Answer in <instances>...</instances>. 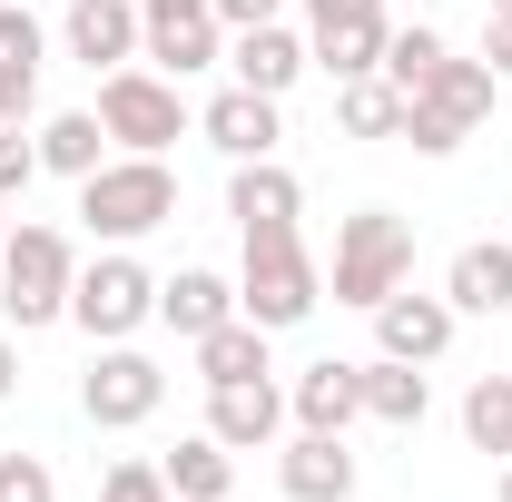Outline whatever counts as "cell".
Returning <instances> with one entry per match:
<instances>
[{"instance_id":"obj_30","label":"cell","mask_w":512,"mask_h":502,"mask_svg":"<svg viewBox=\"0 0 512 502\" xmlns=\"http://www.w3.org/2000/svg\"><path fill=\"white\" fill-rule=\"evenodd\" d=\"M40 109V60H0V128H30Z\"/></svg>"},{"instance_id":"obj_6","label":"cell","mask_w":512,"mask_h":502,"mask_svg":"<svg viewBox=\"0 0 512 502\" xmlns=\"http://www.w3.org/2000/svg\"><path fill=\"white\" fill-rule=\"evenodd\" d=\"M483 119H493V60H444L414 99H404V138H414V158H453Z\"/></svg>"},{"instance_id":"obj_4","label":"cell","mask_w":512,"mask_h":502,"mask_svg":"<svg viewBox=\"0 0 512 502\" xmlns=\"http://www.w3.org/2000/svg\"><path fill=\"white\" fill-rule=\"evenodd\" d=\"M404 276H414V227H404L394 207H355V217L335 227V306L375 315Z\"/></svg>"},{"instance_id":"obj_7","label":"cell","mask_w":512,"mask_h":502,"mask_svg":"<svg viewBox=\"0 0 512 502\" xmlns=\"http://www.w3.org/2000/svg\"><path fill=\"white\" fill-rule=\"evenodd\" d=\"M148 315H158V276H148L128 247H109L99 266H79V286H69V325H79L89 345H128Z\"/></svg>"},{"instance_id":"obj_26","label":"cell","mask_w":512,"mask_h":502,"mask_svg":"<svg viewBox=\"0 0 512 502\" xmlns=\"http://www.w3.org/2000/svg\"><path fill=\"white\" fill-rule=\"evenodd\" d=\"M444 60H453V40L434 30V20H414V30H394V40H384V79H394L404 99H414V89H424Z\"/></svg>"},{"instance_id":"obj_11","label":"cell","mask_w":512,"mask_h":502,"mask_svg":"<svg viewBox=\"0 0 512 502\" xmlns=\"http://www.w3.org/2000/svg\"><path fill=\"white\" fill-rule=\"evenodd\" d=\"M453 296H414V276L394 286L375 306V355H394V365H444V345H453Z\"/></svg>"},{"instance_id":"obj_21","label":"cell","mask_w":512,"mask_h":502,"mask_svg":"<svg viewBox=\"0 0 512 502\" xmlns=\"http://www.w3.org/2000/svg\"><path fill=\"white\" fill-rule=\"evenodd\" d=\"M158 473H168L178 502H227V493H237V453H227L217 434H188L178 453H158Z\"/></svg>"},{"instance_id":"obj_8","label":"cell","mask_w":512,"mask_h":502,"mask_svg":"<svg viewBox=\"0 0 512 502\" xmlns=\"http://www.w3.org/2000/svg\"><path fill=\"white\" fill-rule=\"evenodd\" d=\"M158 404H168V365H158V355H138V345H99V355H89V375H79V414H89L99 434L148 424Z\"/></svg>"},{"instance_id":"obj_5","label":"cell","mask_w":512,"mask_h":502,"mask_svg":"<svg viewBox=\"0 0 512 502\" xmlns=\"http://www.w3.org/2000/svg\"><path fill=\"white\" fill-rule=\"evenodd\" d=\"M99 128H109V148H138V158H158L168 138H188V79H168V69H109L99 79Z\"/></svg>"},{"instance_id":"obj_23","label":"cell","mask_w":512,"mask_h":502,"mask_svg":"<svg viewBox=\"0 0 512 502\" xmlns=\"http://www.w3.org/2000/svg\"><path fill=\"white\" fill-rule=\"evenodd\" d=\"M99 158H109V128H99V109H60V119H40V168H50V178H69V188H79Z\"/></svg>"},{"instance_id":"obj_22","label":"cell","mask_w":512,"mask_h":502,"mask_svg":"<svg viewBox=\"0 0 512 502\" xmlns=\"http://www.w3.org/2000/svg\"><path fill=\"white\" fill-rule=\"evenodd\" d=\"M188 355H197V375H207V384H247V375H266V325H256V315H227V325L197 335Z\"/></svg>"},{"instance_id":"obj_13","label":"cell","mask_w":512,"mask_h":502,"mask_svg":"<svg viewBox=\"0 0 512 502\" xmlns=\"http://www.w3.org/2000/svg\"><path fill=\"white\" fill-rule=\"evenodd\" d=\"M207 434L227 453H266L286 434V384L276 375H247V384H207Z\"/></svg>"},{"instance_id":"obj_14","label":"cell","mask_w":512,"mask_h":502,"mask_svg":"<svg viewBox=\"0 0 512 502\" xmlns=\"http://www.w3.org/2000/svg\"><path fill=\"white\" fill-rule=\"evenodd\" d=\"M227 69H237V89H266V99H286L296 79H306V30H286V20H256V30H227Z\"/></svg>"},{"instance_id":"obj_19","label":"cell","mask_w":512,"mask_h":502,"mask_svg":"<svg viewBox=\"0 0 512 502\" xmlns=\"http://www.w3.org/2000/svg\"><path fill=\"white\" fill-rule=\"evenodd\" d=\"M69 60L79 69H128L138 60V0H69Z\"/></svg>"},{"instance_id":"obj_37","label":"cell","mask_w":512,"mask_h":502,"mask_svg":"<svg viewBox=\"0 0 512 502\" xmlns=\"http://www.w3.org/2000/svg\"><path fill=\"white\" fill-rule=\"evenodd\" d=\"M493 502H512V463H503V493H493Z\"/></svg>"},{"instance_id":"obj_35","label":"cell","mask_w":512,"mask_h":502,"mask_svg":"<svg viewBox=\"0 0 512 502\" xmlns=\"http://www.w3.org/2000/svg\"><path fill=\"white\" fill-rule=\"evenodd\" d=\"M10 394H20V345L0 335V404H10Z\"/></svg>"},{"instance_id":"obj_1","label":"cell","mask_w":512,"mask_h":502,"mask_svg":"<svg viewBox=\"0 0 512 502\" xmlns=\"http://www.w3.org/2000/svg\"><path fill=\"white\" fill-rule=\"evenodd\" d=\"M325 306V266L306 256V227H247V266H237V315H256L266 335L306 325Z\"/></svg>"},{"instance_id":"obj_16","label":"cell","mask_w":512,"mask_h":502,"mask_svg":"<svg viewBox=\"0 0 512 502\" xmlns=\"http://www.w3.org/2000/svg\"><path fill=\"white\" fill-rule=\"evenodd\" d=\"M276 483H286V502H355V453H345V434H306L296 424V443L276 453Z\"/></svg>"},{"instance_id":"obj_33","label":"cell","mask_w":512,"mask_h":502,"mask_svg":"<svg viewBox=\"0 0 512 502\" xmlns=\"http://www.w3.org/2000/svg\"><path fill=\"white\" fill-rule=\"evenodd\" d=\"M207 10H217V30H256V20H276L286 0H207Z\"/></svg>"},{"instance_id":"obj_34","label":"cell","mask_w":512,"mask_h":502,"mask_svg":"<svg viewBox=\"0 0 512 502\" xmlns=\"http://www.w3.org/2000/svg\"><path fill=\"white\" fill-rule=\"evenodd\" d=\"M483 60H493V79H512V10H493V30H483Z\"/></svg>"},{"instance_id":"obj_38","label":"cell","mask_w":512,"mask_h":502,"mask_svg":"<svg viewBox=\"0 0 512 502\" xmlns=\"http://www.w3.org/2000/svg\"><path fill=\"white\" fill-rule=\"evenodd\" d=\"M483 10H512V0H483Z\"/></svg>"},{"instance_id":"obj_3","label":"cell","mask_w":512,"mask_h":502,"mask_svg":"<svg viewBox=\"0 0 512 502\" xmlns=\"http://www.w3.org/2000/svg\"><path fill=\"white\" fill-rule=\"evenodd\" d=\"M69 286H79V247H69L60 227L20 217V227L0 237V315H10L20 335H30V325H60Z\"/></svg>"},{"instance_id":"obj_27","label":"cell","mask_w":512,"mask_h":502,"mask_svg":"<svg viewBox=\"0 0 512 502\" xmlns=\"http://www.w3.org/2000/svg\"><path fill=\"white\" fill-rule=\"evenodd\" d=\"M463 434H473V453H512V375H483L463 394Z\"/></svg>"},{"instance_id":"obj_24","label":"cell","mask_w":512,"mask_h":502,"mask_svg":"<svg viewBox=\"0 0 512 502\" xmlns=\"http://www.w3.org/2000/svg\"><path fill=\"white\" fill-rule=\"evenodd\" d=\"M365 414H375V424H394V434H414V424L434 414V384H424V365H394V355H375V365H365Z\"/></svg>"},{"instance_id":"obj_17","label":"cell","mask_w":512,"mask_h":502,"mask_svg":"<svg viewBox=\"0 0 512 502\" xmlns=\"http://www.w3.org/2000/svg\"><path fill=\"white\" fill-rule=\"evenodd\" d=\"M237 315V286L217 276V266H178V276H158V325L178 335V345H197L207 325H227Z\"/></svg>"},{"instance_id":"obj_2","label":"cell","mask_w":512,"mask_h":502,"mask_svg":"<svg viewBox=\"0 0 512 502\" xmlns=\"http://www.w3.org/2000/svg\"><path fill=\"white\" fill-rule=\"evenodd\" d=\"M79 217H89V237L99 247H138V237H158L168 217H178V178H168V158H99L89 178H79Z\"/></svg>"},{"instance_id":"obj_25","label":"cell","mask_w":512,"mask_h":502,"mask_svg":"<svg viewBox=\"0 0 512 502\" xmlns=\"http://www.w3.org/2000/svg\"><path fill=\"white\" fill-rule=\"evenodd\" d=\"M335 128L345 138H404V89L365 69V79H335Z\"/></svg>"},{"instance_id":"obj_20","label":"cell","mask_w":512,"mask_h":502,"mask_svg":"<svg viewBox=\"0 0 512 502\" xmlns=\"http://www.w3.org/2000/svg\"><path fill=\"white\" fill-rule=\"evenodd\" d=\"M296 207H306V188H296L286 158H247V168L227 178V217H237V237H247V227H296Z\"/></svg>"},{"instance_id":"obj_29","label":"cell","mask_w":512,"mask_h":502,"mask_svg":"<svg viewBox=\"0 0 512 502\" xmlns=\"http://www.w3.org/2000/svg\"><path fill=\"white\" fill-rule=\"evenodd\" d=\"M0 502H60V473L40 453H0Z\"/></svg>"},{"instance_id":"obj_10","label":"cell","mask_w":512,"mask_h":502,"mask_svg":"<svg viewBox=\"0 0 512 502\" xmlns=\"http://www.w3.org/2000/svg\"><path fill=\"white\" fill-rule=\"evenodd\" d=\"M138 50L168 69V79H197V69L227 60V30L207 0H138Z\"/></svg>"},{"instance_id":"obj_28","label":"cell","mask_w":512,"mask_h":502,"mask_svg":"<svg viewBox=\"0 0 512 502\" xmlns=\"http://www.w3.org/2000/svg\"><path fill=\"white\" fill-rule=\"evenodd\" d=\"M99 502H178V493H168V473H158L148 453H128V463L99 473Z\"/></svg>"},{"instance_id":"obj_32","label":"cell","mask_w":512,"mask_h":502,"mask_svg":"<svg viewBox=\"0 0 512 502\" xmlns=\"http://www.w3.org/2000/svg\"><path fill=\"white\" fill-rule=\"evenodd\" d=\"M0 60H40V20L20 0H0Z\"/></svg>"},{"instance_id":"obj_9","label":"cell","mask_w":512,"mask_h":502,"mask_svg":"<svg viewBox=\"0 0 512 502\" xmlns=\"http://www.w3.org/2000/svg\"><path fill=\"white\" fill-rule=\"evenodd\" d=\"M384 0H306V60L335 69V79H365L384 69Z\"/></svg>"},{"instance_id":"obj_36","label":"cell","mask_w":512,"mask_h":502,"mask_svg":"<svg viewBox=\"0 0 512 502\" xmlns=\"http://www.w3.org/2000/svg\"><path fill=\"white\" fill-rule=\"evenodd\" d=\"M10 227H20V217H10V197H0V237H10Z\"/></svg>"},{"instance_id":"obj_18","label":"cell","mask_w":512,"mask_h":502,"mask_svg":"<svg viewBox=\"0 0 512 502\" xmlns=\"http://www.w3.org/2000/svg\"><path fill=\"white\" fill-rule=\"evenodd\" d=\"M444 296H453V315H512V247H503V237H473V247H453Z\"/></svg>"},{"instance_id":"obj_15","label":"cell","mask_w":512,"mask_h":502,"mask_svg":"<svg viewBox=\"0 0 512 502\" xmlns=\"http://www.w3.org/2000/svg\"><path fill=\"white\" fill-rule=\"evenodd\" d=\"M355 414H365V365H345V355H325L286 384V424H306V434H345Z\"/></svg>"},{"instance_id":"obj_12","label":"cell","mask_w":512,"mask_h":502,"mask_svg":"<svg viewBox=\"0 0 512 502\" xmlns=\"http://www.w3.org/2000/svg\"><path fill=\"white\" fill-rule=\"evenodd\" d=\"M197 128H207V148H217L227 168H247V158H276V138H286V109H276L266 89H217V99L197 109Z\"/></svg>"},{"instance_id":"obj_31","label":"cell","mask_w":512,"mask_h":502,"mask_svg":"<svg viewBox=\"0 0 512 502\" xmlns=\"http://www.w3.org/2000/svg\"><path fill=\"white\" fill-rule=\"evenodd\" d=\"M30 178H40V138L0 128V197H30Z\"/></svg>"}]
</instances>
